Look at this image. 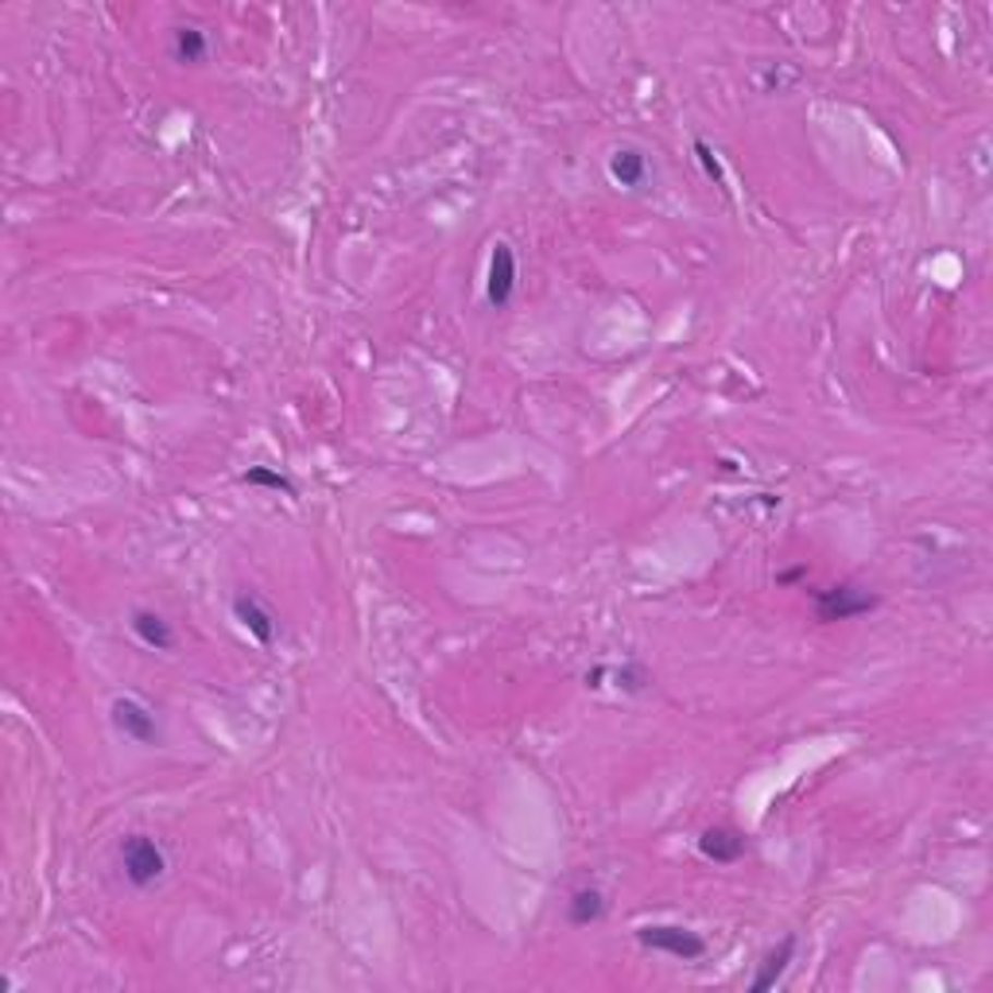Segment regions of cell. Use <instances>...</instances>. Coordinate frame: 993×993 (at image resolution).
<instances>
[{
    "mask_svg": "<svg viewBox=\"0 0 993 993\" xmlns=\"http://www.w3.org/2000/svg\"><path fill=\"white\" fill-rule=\"evenodd\" d=\"M606 893L594 889V885H583V889L571 893V900H566V924L571 928H590L598 924L601 916H606Z\"/></svg>",
    "mask_w": 993,
    "mask_h": 993,
    "instance_id": "cell-11",
    "label": "cell"
},
{
    "mask_svg": "<svg viewBox=\"0 0 993 993\" xmlns=\"http://www.w3.org/2000/svg\"><path fill=\"white\" fill-rule=\"evenodd\" d=\"M241 481L253 489H272V493L296 496V481H291L288 474L272 470V466H249V470L241 474Z\"/></svg>",
    "mask_w": 993,
    "mask_h": 993,
    "instance_id": "cell-13",
    "label": "cell"
},
{
    "mask_svg": "<svg viewBox=\"0 0 993 993\" xmlns=\"http://www.w3.org/2000/svg\"><path fill=\"white\" fill-rule=\"evenodd\" d=\"M695 156H698V164H703L706 179H715V183H722V167H718L715 148H710L706 140H695Z\"/></svg>",
    "mask_w": 993,
    "mask_h": 993,
    "instance_id": "cell-15",
    "label": "cell"
},
{
    "mask_svg": "<svg viewBox=\"0 0 993 993\" xmlns=\"http://www.w3.org/2000/svg\"><path fill=\"white\" fill-rule=\"evenodd\" d=\"M613 680H618V691H629V695H636V691H645L648 683H653V675H648L645 663L629 660L625 668L613 671Z\"/></svg>",
    "mask_w": 993,
    "mask_h": 993,
    "instance_id": "cell-14",
    "label": "cell"
},
{
    "mask_svg": "<svg viewBox=\"0 0 993 993\" xmlns=\"http://www.w3.org/2000/svg\"><path fill=\"white\" fill-rule=\"evenodd\" d=\"M171 55H175V62H183V67H199V62H206V55H210L206 32H202V27H194V24L175 27Z\"/></svg>",
    "mask_w": 993,
    "mask_h": 993,
    "instance_id": "cell-12",
    "label": "cell"
},
{
    "mask_svg": "<svg viewBox=\"0 0 993 993\" xmlns=\"http://www.w3.org/2000/svg\"><path fill=\"white\" fill-rule=\"evenodd\" d=\"M636 940H641V947L660 950V955H668V959H675V962H698L706 955L703 935L691 932V928H680V924H648L636 932Z\"/></svg>",
    "mask_w": 993,
    "mask_h": 993,
    "instance_id": "cell-3",
    "label": "cell"
},
{
    "mask_svg": "<svg viewBox=\"0 0 993 993\" xmlns=\"http://www.w3.org/2000/svg\"><path fill=\"white\" fill-rule=\"evenodd\" d=\"M117 865L132 889H156L167 877V850L152 835H124L117 846Z\"/></svg>",
    "mask_w": 993,
    "mask_h": 993,
    "instance_id": "cell-1",
    "label": "cell"
},
{
    "mask_svg": "<svg viewBox=\"0 0 993 993\" xmlns=\"http://www.w3.org/2000/svg\"><path fill=\"white\" fill-rule=\"evenodd\" d=\"M109 718H113L117 733H124L129 741L136 745H159L164 741V726H159L156 710L148 703H140L136 695H117L113 706H109Z\"/></svg>",
    "mask_w": 993,
    "mask_h": 993,
    "instance_id": "cell-2",
    "label": "cell"
},
{
    "mask_svg": "<svg viewBox=\"0 0 993 993\" xmlns=\"http://www.w3.org/2000/svg\"><path fill=\"white\" fill-rule=\"evenodd\" d=\"M234 618H237V625L244 629V633L253 636L256 645L261 648H272L276 645V636H279V621H276V613L264 606L256 594H237L234 598Z\"/></svg>",
    "mask_w": 993,
    "mask_h": 993,
    "instance_id": "cell-6",
    "label": "cell"
},
{
    "mask_svg": "<svg viewBox=\"0 0 993 993\" xmlns=\"http://www.w3.org/2000/svg\"><path fill=\"white\" fill-rule=\"evenodd\" d=\"M698 850L715 865H738L741 858L750 854V838L741 835L738 827H706L698 835Z\"/></svg>",
    "mask_w": 993,
    "mask_h": 993,
    "instance_id": "cell-7",
    "label": "cell"
},
{
    "mask_svg": "<svg viewBox=\"0 0 993 993\" xmlns=\"http://www.w3.org/2000/svg\"><path fill=\"white\" fill-rule=\"evenodd\" d=\"M792 959H795V935H785V940L776 943V947L768 950L765 959H761L757 974H753V982H750V993L773 990V985L780 982V978H785V970L792 967Z\"/></svg>",
    "mask_w": 993,
    "mask_h": 993,
    "instance_id": "cell-10",
    "label": "cell"
},
{
    "mask_svg": "<svg viewBox=\"0 0 993 993\" xmlns=\"http://www.w3.org/2000/svg\"><path fill=\"white\" fill-rule=\"evenodd\" d=\"M516 279H521V272H516L513 244L496 241L493 253H489V272H486V299H489V307H493V311H501V307L513 303Z\"/></svg>",
    "mask_w": 993,
    "mask_h": 993,
    "instance_id": "cell-5",
    "label": "cell"
},
{
    "mask_svg": "<svg viewBox=\"0 0 993 993\" xmlns=\"http://www.w3.org/2000/svg\"><path fill=\"white\" fill-rule=\"evenodd\" d=\"M881 606L877 594L862 590V586L854 583H838V586H827V590H815V613H819V621H850V618H865V613H873Z\"/></svg>",
    "mask_w": 993,
    "mask_h": 993,
    "instance_id": "cell-4",
    "label": "cell"
},
{
    "mask_svg": "<svg viewBox=\"0 0 993 993\" xmlns=\"http://www.w3.org/2000/svg\"><path fill=\"white\" fill-rule=\"evenodd\" d=\"M610 179L625 191H645L653 179V164L641 148H618L610 156Z\"/></svg>",
    "mask_w": 993,
    "mask_h": 993,
    "instance_id": "cell-9",
    "label": "cell"
},
{
    "mask_svg": "<svg viewBox=\"0 0 993 993\" xmlns=\"http://www.w3.org/2000/svg\"><path fill=\"white\" fill-rule=\"evenodd\" d=\"M129 625H132V636H136L144 648H152V653H171L175 648V629L164 613L144 610V606H140V610H132Z\"/></svg>",
    "mask_w": 993,
    "mask_h": 993,
    "instance_id": "cell-8",
    "label": "cell"
},
{
    "mask_svg": "<svg viewBox=\"0 0 993 993\" xmlns=\"http://www.w3.org/2000/svg\"><path fill=\"white\" fill-rule=\"evenodd\" d=\"M803 575H807V571H803V566H795V571H785V575H780V583H795V578H803Z\"/></svg>",
    "mask_w": 993,
    "mask_h": 993,
    "instance_id": "cell-16",
    "label": "cell"
}]
</instances>
